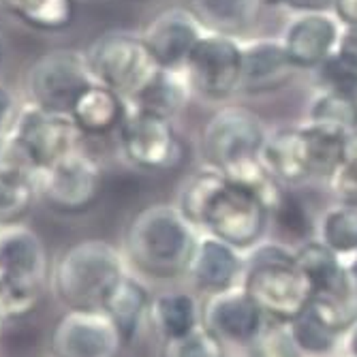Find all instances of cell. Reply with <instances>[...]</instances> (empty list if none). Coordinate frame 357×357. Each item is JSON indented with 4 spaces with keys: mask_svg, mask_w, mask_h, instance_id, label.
<instances>
[{
    "mask_svg": "<svg viewBox=\"0 0 357 357\" xmlns=\"http://www.w3.org/2000/svg\"><path fill=\"white\" fill-rule=\"evenodd\" d=\"M197 244L195 227L176 206L154 204L128 222L124 234V261L135 276L174 280L186 274Z\"/></svg>",
    "mask_w": 357,
    "mask_h": 357,
    "instance_id": "cell-1",
    "label": "cell"
},
{
    "mask_svg": "<svg viewBox=\"0 0 357 357\" xmlns=\"http://www.w3.org/2000/svg\"><path fill=\"white\" fill-rule=\"evenodd\" d=\"M242 289L270 321L289 323L312 300V287L296 264V248L282 242H259L244 257Z\"/></svg>",
    "mask_w": 357,
    "mask_h": 357,
    "instance_id": "cell-2",
    "label": "cell"
},
{
    "mask_svg": "<svg viewBox=\"0 0 357 357\" xmlns=\"http://www.w3.org/2000/svg\"><path fill=\"white\" fill-rule=\"evenodd\" d=\"M124 255L105 240H84L60 255L52 272L56 298L75 310H101L112 287L126 274Z\"/></svg>",
    "mask_w": 357,
    "mask_h": 357,
    "instance_id": "cell-3",
    "label": "cell"
},
{
    "mask_svg": "<svg viewBox=\"0 0 357 357\" xmlns=\"http://www.w3.org/2000/svg\"><path fill=\"white\" fill-rule=\"evenodd\" d=\"M45 244L24 225L0 227V302L9 319L28 314L50 282Z\"/></svg>",
    "mask_w": 357,
    "mask_h": 357,
    "instance_id": "cell-4",
    "label": "cell"
},
{
    "mask_svg": "<svg viewBox=\"0 0 357 357\" xmlns=\"http://www.w3.org/2000/svg\"><path fill=\"white\" fill-rule=\"evenodd\" d=\"M86 56L94 79L116 90L126 103L137 99L160 71L144 37L131 32H105Z\"/></svg>",
    "mask_w": 357,
    "mask_h": 357,
    "instance_id": "cell-5",
    "label": "cell"
},
{
    "mask_svg": "<svg viewBox=\"0 0 357 357\" xmlns=\"http://www.w3.org/2000/svg\"><path fill=\"white\" fill-rule=\"evenodd\" d=\"M79 131L69 114L52 112L35 103L20 107L11 135L7 139V150L11 156L35 174L50 167L54 160L77 148Z\"/></svg>",
    "mask_w": 357,
    "mask_h": 357,
    "instance_id": "cell-6",
    "label": "cell"
},
{
    "mask_svg": "<svg viewBox=\"0 0 357 357\" xmlns=\"http://www.w3.org/2000/svg\"><path fill=\"white\" fill-rule=\"evenodd\" d=\"M39 199L58 214H82L103 192V169L96 158L73 148L37 174Z\"/></svg>",
    "mask_w": 357,
    "mask_h": 357,
    "instance_id": "cell-7",
    "label": "cell"
},
{
    "mask_svg": "<svg viewBox=\"0 0 357 357\" xmlns=\"http://www.w3.org/2000/svg\"><path fill=\"white\" fill-rule=\"evenodd\" d=\"M94 82L86 52L60 47L32 62L26 75V90L30 103L69 114L79 94Z\"/></svg>",
    "mask_w": 357,
    "mask_h": 357,
    "instance_id": "cell-8",
    "label": "cell"
},
{
    "mask_svg": "<svg viewBox=\"0 0 357 357\" xmlns=\"http://www.w3.org/2000/svg\"><path fill=\"white\" fill-rule=\"evenodd\" d=\"M118 142L128 163L146 172L176 169L184 158L172 120L137 107H128L118 128Z\"/></svg>",
    "mask_w": 357,
    "mask_h": 357,
    "instance_id": "cell-9",
    "label": "cell"
},
{
    "mask_svg": "<svg viewBox=\"0 0 357 357\" xmlns=\"http://www.w3.org/2000/svg\"><path fill=\"white\" fill-rule=\"evenodd\" d=\"M268 222L266 204L246 186L227 180L208 210L204 231L238 250H250L264 240Z\"/></svg>",
    "mask_w": 357,
    "mask_h": 357,
    "instance_id": "cell-10",
    "label": "cell"
},
{
    "mask_svg": "<svg viewBox=\"0 0 357 357\" xmlns=\"http://www.w3.org/2000/svg\"><path fill=\"white\" fill-rule=\"evenodd\" d=\"M268 133L252 112L244 107H225L208 122L202 150L210 167L227 172L248 158H257Z\"/></svg>",
    "mask_w": 357,
    "mask_h": 357,
    "instance_id": "cell-11",
    "label": "cell"
},
{
    "mask_svg": "<svg viewBox=\"0 0 357 357\" xmlns=\"http://www.w3.org/2000/svg\"><path fill=\"white\" fill-rule=\"evenodd\" d=\"M184 75L208 99H227L242 84V45L234 37L206 32L192 47Z\"/></svg>",
    "mask_w": 357,
    "mask_h": 357,
    "instance_id": "cell-12",
    "label": "cell"
},
{
    "mask_svg": "<svg viewBox=\"0 0 357 357\" xmlns=\"http://www.w3.org/2000/svg\"><path fill=\"white\" fill-rule=\"evenodd\" d=\"M124 338L103 310L69 308L54 326L52 357H120Z\"/></svg>",
    "mask_w": 357,
    "mask_h": 357,
    "instance_id": "cell-13",
    "label": "cell"
},
{
    "mask_svg": "<svg viewBox=\"0 0 357 357\" xmlns=\"http://www.w3.org/2000/svg\"><path fill=\"white\" fill-rule=\"evenodd\" d=\"M266 314L250 300L242 284L208 296L202 306V326L222 342L248 347L266 326Z\"/></svg>",
    "mask_w": 357,
    "mask_h": 357,
    "instance_id": "cell-14",
    "label": "cell"
},
{
    "mask_svg": "<svg viewBox=\"0 0 357 357\" xmlns=\"http://www.w3.org/2000/svg\"><path fill=\"white\" fill-rule=\"evenodd\" d=\"M204 35L206 30L192 15V11L180 7L160 11L142 32L146 45L160 64V69L172 71H184V64L192 47Z\"/></svg>",
    "mask_w": 357,
    "mask_h": 357,
    "instance_id": "cell-15",
    "label": "cell"
},
{
    "mask_svg": "<svg viewBox=\"0 0 357 357\" xmlns=\"http://www.w3.org/2000/svg\"><path fill=\"white\" fill-rule=\"evenodd\" d=\"M244 268L246 261L242 250L218 240L212 234H206L197 238L186 274L199 291L212 296L242 284Z\"/></svg>",
    "mask_w": 357,
    "mask_h": 357,
    "instance_id": "cell-16",
    "label": "cell"
},
{
    "mask_svg": "<svg viewBox=\"0 0 357 357\" xmlns=\"http://www.w3.org/2000/svg\"><path fill=\"white\" fill-rule=\"evenodd\" d=\"M338 39V17H332L328 11H321L302 13L296 17L287 26L280 41L298 69H317L336 50Z\"/></svg>",
    "mask_w": 357,
    "mask_h": 357,
    "instance_id": "cell-17",
    "label": "cell"
},
{
    "mask_svg": "<svg viewBox=\"0 0 357 357\" xmlns=\"http://www.w3.org/2000/svg\"><path fill=\"white\" fill-rule=\"evenodd\" d=\"M298 67L291 62L282 41L257 39L242 45V84L246 92H270L282 88Z\"/></svg>",
    "mask_w": 357,
    "mask_h": 357,
    "instance_id": "cell-18",
    "label": "cell"
},
{
    "mask_svg": "<svg viewBox=\"0 0 357 357\" xmlns=\"http://www.w3.org/2000/svg\"><path fill=\"white\" fill-rule=\"evenodd\" d=\"M126 112L128 105L116 90L94 82L79 94L69 116L73 118L82 135L101 137L118 131Z\"/></svg>",
    "mask_w": 357,
    "mask_h": 357,
    "instance_id": "cell-19",
    "label": "cell"
},
{
    "mask_svg": "<svg viewBox=\"0 0 357 357\" xmlns=\"http://www.w3.org/2000/svg\"><path fill=\"white\" fill-rule=\"evenodd\" d=\"M259 158L282 184H298L312 178L304 128H282L274 135H268Z\"/></svg>",
    "mask_w": 357,
    "mask_h": 357,
    "instance_id": "cell-20",
    "label": "cell"
},
{
    "mask_svg": "<svg viewBox=\"0 0 357 357\" xmlns=\"http://www.w3.org/2000/svg\"><path fill=\"white\" fill-rule=\"evenodd\" d=\"M37 197V174L0 150V227L20 225Z\"/></svg>",
    "mask_w": 357,
    "mask_h": 357,
    "instance_id": "cell-21",
    "label": "cell"
},
{
    "mask_svg": "<svg viewBox=\"0 0 357 357\" xmlns=\"http://www.w3.org/2000/svg\"><path fill=\"white\" fill-rule=\"evenodd\" d=\"M150 294L142 284V280L135 274H124L105 296L101 310L116 323L124 342H133L137 338L142 323L148 317L150 308Z\"/></svg>",
    "mask_w": 357,
    "mask_h": 357,
    "instance_id": "cell-22",
    "label": "cell"
},
{
    "mask_svg": "<svg viewBox=\"0 0 357 357\" xmlns=\"http://www.w3.org/2000/svg\"><path fill=\"white\" fill-rule=\"evenodd\" d=\"M148 321L163 340L178 338L202 326V306L186 291H167L150 300Z\"/></svg>",
    "mask_w": 357,
    "mask_h": 357,
    "instance_id": "cell-23",
    "label": "cell"
},
{
    "mask_svg": "<svg viewBox=\"0 0 357 357\" xmlns=\"http://www.w3.org/2000/svg\"><path fill=\"white\" fill-rule=\"evenodd\" d=\"M261 5V0H190V11L206 32L236 37L257 22Z\"/></svg>",
    "mask_w": 357,
    "mask_h": 357,
    "instance_id": "cell-24",
    "label": "cell"
},
{
    "mask_svg": "<svg viewBox=\"0 0 357 357\" xmlns=\"http://www.w3.org/2000/svg\"><path fill=\"white\" fill-rule=\"evenodd\" d=\"M188 90H190V84L184 71L160 69L158 75L152 79V84L137 96V99L131 101V107L174 120L188 101Z\"/></svg>",
    "mask_w": 357,
    "mask_h": 357,
    "instance_id": "cell-25",
    "label": "cell"
},
{
    "mask_svg": "<svg viewBox=\"0 0 357 357\" xmlns=\"http://www.w3.org/2000/svg\"><path fill=\"white\" fill-rule=\"evenodd\" d=\"M225 184H227V176L216 167H208V169L192 174L182 184L176 208L182 212V216L195 227V229H204L206 227L208 210Z\"/></svg>",
    "mask_w": 357,
    "mask_h": 357,
    "instance_id": "cell-26",
    "label": "cell"
},
{
    "mask_svg": "<svg viewBox=\"0 0 357 357\" xmlns=\"http://www.w3.org/2000/svg\"><path fill=\"white\" fill-rule=\"evenodd\" d=\"M3 7L28 28L60 32L75 20L73 0H0Z\"/></svg>",
    "mask_w": 357,
    "mask_h": 357,
    "instance_id": "cell-27",
    "label": "cell"
},
{
    "mask_svg": "<svg viewBox=\"0 0 357 357\" xmlns=\"http://www.w3.org/2000/svg\"><path fill=\"white\" fill-rule=\"evenodd\" d=\"M308 124L332 128L344 135L357 131V94L323 88L308 109Z\"/></svg>",
    "mask_w": 357,
    "mask_h": 357,
    "instance_id": "cell-28",
    "label": "cell"
},
{
    "mask_svg": "<svg viewBox=\"0 0 357 357\" xmlns=\"http://www.w3.org/2000/svg\"><path fill=\"white\" fill-rule=\"evenodd\" d=\"M317 240L338 257L357 252V206L336 202L317 222Z\"/></svg>",
    "mask_w": 357,
    "mask_h": 357,
    "instance_id": "cell-29",
    "label": "cell"
},
{
    "mask_svg": "<svg viewBox=\"0 0 357 357\" xmlns=\"http://www.w3.org/2000/svg\"><path fill=\"white\" fill-rule=\"evenodd\" d=\"M287 326H289V332L294 336L300 353L306 357L328 355L330 351H334V347L338 344V340L342 336L334 328H330L328 323L310 308V304L304 312H300L296 319H291Z\"/></svg>",
    "mask_w": 357,
    "mask_h": 357,
    "instance_id": "cell-30",
    "label": "cell"
},
{
    "mask_svg": "<svg viewBox=\"0 0 357 357\" xmlns=\"http://www.w3.org/2000/svg\"><path fill=\"white\" fill-rule=\"evenodd\" d=\"M302 128H304V137H306L310 174L319 176V178H328L342 156L347 135L332 131V128L317 126V124H306Z\"/></svg>",
    "mask_w": 357,
    "mask_h": 357,
    "instance_id": "cell-31",
    "label": "cell"
},
{
    "mask_svg": "<svg viewBox=\"0 0 357 357\" xmlns=\"http://www.w3.org/2000/svg\"><path fill=\"white\" fill-rule=\"evenodd\" d=\"M160 357H225V342L199 326L184 336L163 340Z\"/></svg>",
    "mask_w": 357,
    "mask_h": 357,
    "instance_id": "cell-32",
    "label": "cell"
},
{
    "mask_svg": "<svg viewBox=\"0 0 357 357\" xmlns=\"http://www.w3.org/2000/svg\"><path fill=\"white\" fill-rule=\"evenodd\" d=\"M326 180L336 202L357 206V131L347 135L338 165Z\"/></svg>",
    "mask_w": 357,
    "mask_h": 357,
    "instance_id": "cell-33",
    "label": "cell"
},
{
    "mask_svg": "<svg viewBox=\"0 0 357 357\" xmlns=\"http://www.w3.org/2000/svg\"><path fill=\"white\" fill-rule=\"evenodd\" d=\"M270 218L278 225V229L291 238V240H300V244L312 240V229H314V222L308 216L306 206L296 197L294 192L284 190L282 199L278 202V206L270 212Z\"/></svg>",
    "mask_w": 357,
    "mask_h": 357,
    "instance_id": "cell-34",
    "label": "cell"
},
{
    "mask_svg": "<svg viewBox=\"0 0 357 357\" xmlns=\"http://www.w3.org/2000/svg\"><path fill=\"white\" fill-rule=\"evenodd\" d=\"M246 351L248 357H302L287 323L270 319L266 321L261 332L255 336V340L246 347Z\"/></svg>",
    "mask_w": 357,
    "mask_h": 357,
    "instance_id": "cell-35",
    "label": "cell"
},
{
    "mask_svg": "<svg viewBox=\"0 0 357 357\" xmlns=\"http://www.w3.org/2000/svg\"><path fill=\"white\" fill-rule=\"evenodd\" d=\"M317 75L326 90L357 94V58L338 47L319 64Z\"/></svg>",
    "mask_w": 357,
    "mask_h": 357,
    "instance_id": "cell-36",
    "label": "cell"
},
{
    "mask_svg": "<svg viewBox=\"0 0 357 357\" xmlns=\"http://www.w3.org/2000/svg\"><path fill=\"white\" fill-rule=\"evenodd\" d=\"M17 112H20V107L15 103L13 92L7 86L0 84V150L7 146V139L11 135Z\"/></svg>",
    "mask_w": 357,
    "mask_h": 357,
    "instance_id": "cell-37",
    "label": "cell"
},
{
    "mask_svg": "<svg viewBox=\"0 0 357 357\" xmlns=\"http://www.w3.org/2000/svg\"><path fill=\"white\" fill-rule=\"evenodd\" d=\"M268 7H282V9H294L300 13H321L330 11L334 7V0H261Z\"/></svg>",
    "mask_w": 357,
    "mask_h": 357,
    "instance_id": "cell-38",
    "label": "cell"
},
{
    "mask_svg": "<svg viewBox=\"0 0 357 357\" xmlns=\"http://www.w3.org/2000/svg\"><path fill=\"white\" fill-rule=\"evenodd\" d=\"M334 15L344 26H357V0H334Z\"/></svg>",
    "mask_w": 357,
    "mask_h": 357,
    "instance_id": "cell-39",
    "label": "cell"
},
{
    "mask_svg": "<svg viewBox=\"0 0 357 357\" xmlns=\"http://www.w3.org/2000/svg\"><path fill=\"white\" fill-rule=\"evenodd\" d=\"M336 47L357 58V26H344V30H340V39Z\"/></svg>",
    "mask_w": 357,
    "mask_h": 357,
    "instance_id": "cell-40",
    "label": "cell"
},
{
    "mask_svg": "<svg viewBox=\"0 0 357 357\" xmlns=\"http://www.w3.org/2000/svg\"><path fill=\"white\" fill-rule=\"evenodd\" d=\"M344 349L349 357H357V321L344 332Z\"/></svg>",
    "mask_w": 357,
    "mask_h": 357,
    "instance_id": "cell-41",
    "label": "cell"
},
{
    "mask_svg": "<svg viewBox=\"0 0 357 357\" xmlns=\"http://www.w3.org/2000/svg\"><path fill=\"white\" fill-rule=\"evenodd\" d=\"M347 268H349V274H351L353 284H355V289H357V252H355V255H351V261L347 264Z\"/></svg>",
    "mask_w": 357,
    "mask_h": 357,
    "instance_id": "cell-42",
    "label": "cell"
},
{
    "mask_svg": "<svg viewBox=\"0 0 357 357\" xmlns=\"http://www.w3.org/2000/svg\"><path fill=\"white\" fill-rule=\"evenodd\" d=\"M7 321H9V314H7L3 302H0V336H3V332H5V328H7Z\"/></svg>",
    "mask_w": 357,
    "mask_h": 357,
    "instance_id": "cell-43",
    "label": "cell"
},
{
    "mask_svg": "<svg viewBox=\"0 0 357 357\" xmlns=\"http://www.w3.org/2000/svg\"><path fill=\"white\" fill-rule=\"evenodd\" d=\"M3 60H5V41L0 37V64H3Z\"/></svg>",
    "mask_w": 357,
    "mask_h": 357,
    "instance_id": "cell-44",
    "label": "cell"
}]
</instances>
